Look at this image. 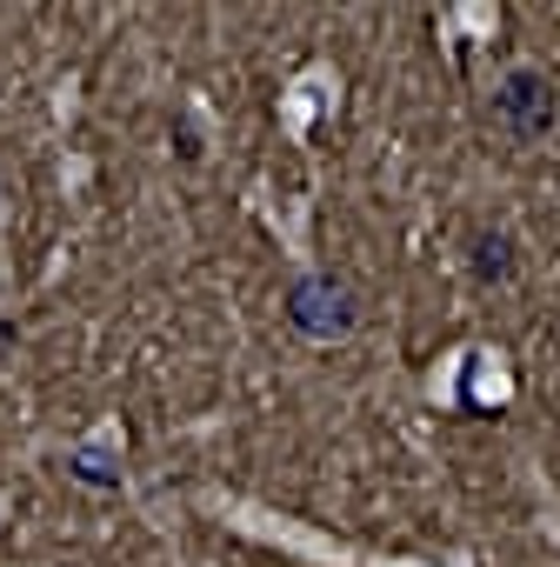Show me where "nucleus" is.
<instances>
[{"instance_id":"obj_1","label":"nucleus","mask_w":560,"mask_h":567,"mask_svg":"<svg viewBox=\"0 0 560 567\" xmlns=\"http://www.w3.org/2000/svg\"><path fill=\"white\" fill-rule=\"evenodd\" d=\"M288 321L308 341H341V334H354L361 308H354V295L341 288L334 274H301L294 288H288Z\"/></svg>"},{"instance_id":"obj_2","label":"nucleus","mask_w":560,"mask_h":567,"mask_svg":"<svg viewBox=\"0 0 560 567\" xmlns=\"http://www.w3.org/2000/svg\"><path fill=\"white\" fill-rule=\"evenodd\" d=\"M494 114L507 121L514 141H540V134L553 127V94H547V81H540L533 68H514V74L500 81V94H494Z\"/></svg>"},{"instance_id":"obj_3","label":"nucleus","mask_w":560,"mask_h":567,"mask_svg":"<svg viewBox=\"0 0 560 567\" xmlns=\"http://www.w3.org/2000/svg\"><path fill=\"white\" fill-rule=\"evenodd\" d=\"M474 274L480 280H507L514 274V240L507 234H474Z\"/></svg>"}]
</instances>
